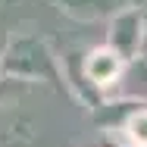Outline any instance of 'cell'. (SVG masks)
I'll list each match as a JSON object with an SVG mask.
<instances>
[{"label": "cell", "instance_id": "obj_1", "mask_svg": "<svg viewBox=\"0 0 147 147\" xmlns=\"http://www.w3.org/2000/svg\"><path fill=\"white\" fill-rule=\"evenodd\" d=\"M119 66L122 63H119V57L113 50H97L88 59V75H91V82H97V85H110V82H116Z\"/></svg>", "mask_w": 147, "mask_h": 147}, {"label": "cell", "instance_id": "obj_2", "mask_svg": "<svg viewBox=\"0 0 147 147\" xmlns=\"http://www.w3.org/2000/svg\"><path fill=\"white\" fill-rule=\"evenodd\" d=\"M128 135L138 147H147V110H141L128 119Z\"/></svg>", "mask_w": 147, "mask_h": 147}]
</instances>
